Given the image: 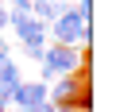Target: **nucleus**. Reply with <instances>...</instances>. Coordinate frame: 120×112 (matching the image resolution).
Returning a JSON list of instances; mask_svg holds the SVG:
<instances>
[{
  "label": "nucleus",
  "mask_w": 120,
  "mask_h": 112,
  "mask_svg": "<svg viewBox=\"0 0 120 112\" xmlns=\"http://www.w3.org/2000/svg\"><path fill=\"white\" fill-rule=\"evenodd\" d=\"M47 35H54L58 47H78V50H85L89 43H93V23H85V19L78 16V8H66L62 16L47 27Z\"/></svg>",
  "instance_id": "f03ea898"
},
{
  "label": "nucleus",
  "mask_w": 120,
  "mask_h": 112,
  "mask_svg": "<svg viewBox=\"0 0 120 112\" xmlns=\"http://www.w3.org/2000/svg\"><path fill=\"white\" fill-rule=\"evenodd\" d=\"M16 85H23L19 62L16 58H4V62H0V89H16Z\"/></svg>",
  "instance_id": "423d86ee"
},
{
  "label": "nucleus",
  "mask_w": 120,
  "mask_h": 112,
  "mask_svg": "<svg viewBox=\"0 0 120 112\" xmlns=\"http://www.w3.org/2000/svg\"><path fill=\"white\" fill-rule=\"evenodd\" d=\"M78 4H81V0H78Z\"/></svg>",
  "instance_id": "f8f14e48"
},
{
  "label": "nucleus",
  "mask_w": 120,
  "mask_h": 112,
  "mask_svg": "<svg viewBox=\"0 0 120 112\" xmlns=\"http://www.w3.org/2000/svg\"><path fill=\"white\" fill-rule=\"evenodd\" d=\"M0 112H8V108H4V104H0Z\"/></svg>",
  "instance_id": "9b49d317"
},
{
  "label": "nucleus",
  "mask_w": 120,
  "mask_h": 112,
  "mask_svg": "<svg viewBox=\"0 0 120 112\" xmlns=\"http://www.w3.org/2000/svg\"><path fill=\"white\" fill-rule=\"evenodd\" d=\"M23 54H27V58H31V62H43V54H47V47H27V50H23Z\"/></svg>",
  "instance_id": "0eeeda50"
},
{
  "label": "nucleus",
  "mask_w": 120,
  "mask_h": 112,
  "mask_svg": "<svg viewBox=\"0 0 120 112\" xmlns=\"http://www.w3.org/2000/svg\"><path fill=\"white\" fill-rule=\"evenodd\" d=\"M8 27L16 35L19 47H47V23H39L35 16H8Z\"/></svg>",
  "instance_id": "7ed1b4c3"
},
{
  "label": "nucleus",
  "mask_w": 120,
  "mask_h": 112,
  "mask_svg": "<svg viewBox=\"0 0 120 112\" xmlns=\"http://www.w3.org/2000/svg\"><path fill=\"white\" fill-rule=\"evenodd\" d=\"M4 58H12V43L0 35V62H4Z\"/></svg>",
  "instance_id": "6e6552de"
},
{
  "label": "nucleus",
  "mask_w": 120,
  "mask_h": 112,
  "mask_svg": "<svg viewBox=\"0 0 120 112\" xmlns=\"http://www.w3.org/2000/svg\"><path fill=\"white\" fill-rule=\"evenodd\" d=\"M23 112H54V104L43 101V104H31V108H23Z\"/></svg>",
  "instance_id": "1a4fd4ad"
},
{
  "label": "nucleus",
  "mask_w": 120,
  "mask_h": 112,
  "mask_svg": "<svg viewBox=\"0 0 120 112\" xmlns=\"http://www.w3.org/2000/svg\"><path fill=\"white\" fill-rule=\"evenodd\" d=\"M66 8H70V4H66V0H31V16L39 19V23H47V27L54 23V19L62 16Z\"/></svg>",
  "instance_id": "39448f33"
},
{
  "label": "nucleus",
  "mask_w": 120,
  "mask_h": 112,
  "mask_svg": "<svg viewBox=\"0 0 120 112\" xmlns=\"http://www.w3.org/2000/svg\"><path fill=\"white\" fill-rule=\"evenodd\" d=\"M8 31V8H4V0H0V35Z\"/></svg>",
  "instance_id": "9d476101"
},
{
  "label": "nucleus",
  "mask_w": 120,
  "mask_h": 112,
  "mask_svg": "<svg viewBox=\"0 0 120 112\" xmlns=\"http://www.w3.org/2000/svg\"><path fill=\"white\" fill-rule=\"evenodd\" d=\"M39 66H43L39 81L47 85V81H54V77H70V73H81V70H85V54H81L78 47H58V43H50Z\"/></svg>",
  "instance_id": "f257e3e1"
},
{
  "label": "nucleus",
  "mask_w": 120,
  "mask_h": 112,
  "mask_svg": "<svg viewBox=\"0 0 120 112\" xmlns=\"http://www.w3.org/2000/svg\"><path fill=\"white\" fill-rule=\"evenodd\" d=\"M43 101H47V85H43V81H23V85H16V89H12L8 108H12V112H23V108L43 104Z\"/></svg>",
  "instance_id": "20e7f679"
},
{
  "label": "nucleus",
  "mask_w": 120,
  "mask_h": 112,
  "mask_svg": "<svg viewBox=\"0 0 120 112\" xmlns=\"http://www.w3.org/2000/svg\"><path fill=\"white\" fill-rule=\"evenodd\" d=\"M8 112H12V108H8Z\"/></svg>",
  "instance_id": "ddd939ff"
}]
</instances>
